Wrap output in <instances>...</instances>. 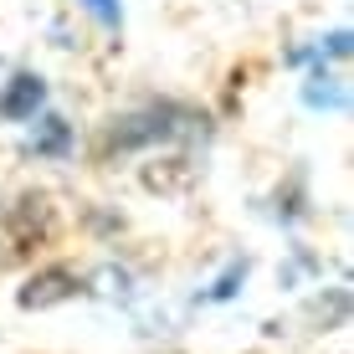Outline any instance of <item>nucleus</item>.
I'll return each instance as SVG.
<instances>
[{
  "instance_id": "1",
  "label": "nucleus",
  "mask_w": 354,
  "mask_h": 354,
  "mask_svg": "<svg viewBox=\"0 0 354 354\" xmlns=\"http://www.w3.org/2000/svg\"><path fill=\"white\" fill-rule=\"evenodd\" d=\"M41 77H16V82H6V97H0V118H10V124H31L36 118V108H41Z\"/></svg>"
},
{
  "instance_id": "2",
  "label": "nucleus",
  "mask_w": 354,
  "mask_h": 354,
  "mask_svg": "<svg viewBox=\"0 0 354 354\" xmlns=\"http://www.w3.org/2000/svg\"><path fill=\"white\" fill-rule=\"evenodd\" d=\"M82 10H88L103 31H118V26H124V6H118V0H82Z\"/></svg>"
}]
</instances>
